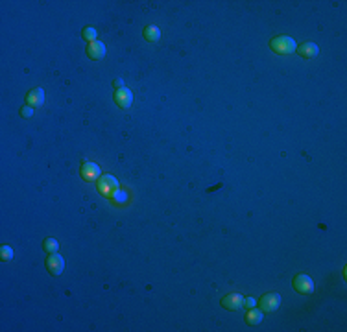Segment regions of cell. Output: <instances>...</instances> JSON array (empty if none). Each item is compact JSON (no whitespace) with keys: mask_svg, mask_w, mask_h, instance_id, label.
Returning a JSON list of instances; mask_svg holds the SVG:
<instances>
[{"mask_svg":"<svg viewBox=\"0 0 347 332\" xmlns=\"http://www.w3.org/2000/svg\"><path fill=\"white\" fill-rule=\"evenodd\" d=\"M270 48H272V52L275 54H281V55H288L292 52H296V41L292 39V37H286V35H279V37H273L272 41H270Z\"/></svg>","mask_w":347,"mask_h":332,"instance_id":"6da1fadb","label":"cell"},{"mask_svg":"<svg viewBox=\"0 0 347 332\" xmlns=\"http://www.w3.org/2000/svg\"><path fill=\"white\" fill-rule=\"evenodd\" d=\"M98 192L105 198H115V194L118 192V181L113 175H102L98 181Z\"/></svg>","mask_w":347,"mask_h":332,"instance_id":"7a4b0ae2","label":"cell"},{"mask_svg":"<svg viewBox=\"0 0 347 332\" xmlns=\"http://www.w3.org/2000/svg\"><path fill=\"white\" fill-rule=\"evenodd\" d=\"M292 284L294 288L303 295H309L314 292V281L310 279L309 275H305V273H301V275H296L294 277V281H292Z\"/></svg>","mask_w":347,"mask_h":332,"instance_id":"3957f363","label":"cell"},{"mask_svg":"<svg viewBox=\"0 0 347 332\" xmlns=\"http://www.w3.org/2000/svg\"><path fill=\"white\" fill-rule=\"evenodd\" d=\"M261 310L263 312H273V310H277L279 308V304H281V295L277 294V292H270V294H266L261 297Z\"/></svg>","mask_w":347,"mask_h":332,"instance_id":"277c9868","label":"cell"},{"mask_svg":"<svg viewBox=\"0 0 347 332\" xmlns=\"http://www.w3.org/2000/svg\"><path fill=\"white\" fill-rule=\"evenodd\" d=\"M225 310H240L244 306V297L238 292H231V294L224 295V299L220 301Z\"/></svg>","mask_w":347,"mask_h":332,"instance_id":"5b68a950","label":"cell"},{"mask_svg":"<svg viewBox=\"0 0 347 332\" xmlns=\"http://www.w3.org/2000/svg\"><path fill=\"white\" fill-rule=\"evenodd\" d=\"M47 269L50 275H61L63 273V269H65V260L61 255H57V253H52L50 257L47 258Z\"/></svg>","mask_w":347,"mask_h":332,"instance_id":"8992f818","label":"cell"},{"mask_svg":"<svg viewBox=\"0 0 347 332\" xmlns=\"http://www.w3.org/2000/svg\"><path fill=\"white\" fill-rule=\"evenodd\" d=\"M113 98H115V103L120 107V109H128V107H132V101H133V94L130 89H118V91H115L113 94Z\"/></svg>","mask_w":347,"mask_h":332,"instance_id":"52a82bcc","label":"cell"},{"mask_svg":"<svg viewBox=\"0 0 347 332\" xmlns=\"http://www.w3.org/2000/svg\"><path fill=\"white\" fill-rule=\"evenodd\" d=\"M80 174H82V177H83L85 181H96L98 177H102V175H100V166L94 165V163H83Z\"/></svg>","mask_w":347,"mask_h":332,"instance_id":"ba28073f","label":"cell"},{"mask_svg":"<svg viewBox=\"0 0 347 332\" xmlns=\"http://www.w3.org/2000/svg\"><path fill=\"white\" fill-rule=\"evenodd\" d=\"M87 55L93 59V61H100L105 57V45L102 41H93L91 45L87 46Z\"/></svg>","mask_w":347,"mask_h":332,"instance_id":"9c48e42d","label":"cell"},{"mask_svg":"<svg viewBox=\"0 0 347 332\" xmlns=\"http://www.w3.org/2000/svg\"><path fill=\"white\" fill-rule=\"evenodd\" d=\"M45 103V91L43 89H33L26 94V105L30 107H41Z\"/></svg>","mask_w":347,"mask_h":332,"instance_id":"30bf717a","label":"cell"},{"mask_svg":"<svg viewBox=\"0 0 347 332\" xmlns=\"http://www.w3.org/2000/svg\"><path fill=\"white\" fill-rule=\"evenodd\" d=\"M296 52L301 55V57H305V59H312V57H316L319 52V48L316 43H303L296 48Z\"/></svg>","mask_w":347,"mask_h":332,"instance_id":"8fae6325","label":"cell"},{"mask_svg":"<svg viewBox=\"0 0 347 332\" xmlns=\"http://www.w3.org/2000/svg\"><path fill=\"white\" fill-rule=\"evenodd\" d=\"M263 310H255V308H249L248 312H246L244 319L248 325H251V327H255V325H259V323L263 321Z\"/></svg>","mask_w":347,"mask_h":332,"instance_id":"7c38bea8","label":"cell"},{"mask_svg":"<svg viewBox=\"0 0 347 332\" xmlns=\"http://www.w3.org/2000/svg\"><path fill=\"white\" fill-rule=\"evenodd\" d=\"M142 33H144V39L150 43H157L161 39V30L157 26H146Z\"/></svg>","mask_w":347,"mask_h":332,"instance_id":"4fadbf2b","label":"cell"},{"mask_svg":"<svg viewBox=\"0 0 347 332\" xmlns=\"http://www.w3.org/2000/svg\"><path fill=\"white\" fill-rule=\"evenodd\" d=\"M43 249L47 251L48 255H52V253H57V249H59V244H57L56 238H47L45 240V244H43Z\"/></svg>","mask_w":347,"mask_h":332,"instance_id":"5bb4252c","label":"cell"},{"mask_svg":"<svg viewBox=\"0 0 347 332\" xmlns=\"http://www.w3.org/2000/svg\"><path fill=\"white\" fill-rule=\"evenodd\" d=\"M82 35H83V39L85 41H96V35H98V33H96V30H94V28H83V33H82Z\"/></svg>","mask_w":347,"mask_h":332,"instance_id":"9a60e30c","label":"cell"},{"mask_svg":"<svg viewBox=\"0 0 347 332\" xmlns=\"http://www.w3.org/2000/svg\"><path fill=\"white\" fill-rule=\"evenodd\" d=\"M0 258L2 260H11L13 258V249L8 248V246H2L0 248Z\"/></svg>","mask_w":347,"mask_h":332,"instance_id":"2e32d148","label":"cell"},{"mask_svg":"<svg viewBox=\"0 0 347 332\" xmlns=\"http://www.w3.org/2000/svg\"><path fill=\"white\" fill-rule=\"evenodd\" d=\"M33 115V107H30V105H24L22 109H20V116L22 118H30Z\"/></svg>","mask_w":347,"mask_h":332,"instance_id":"e0dca14e","label":"cell"},{"mask_svg":"<svg viewBox=\"0 0 347 332\" xmlns=\"http://www.w3.org/2000/svg\"><path fill=\"white\" fill-rule=\"evenodd\" d=\"M244 304L248 306V308H255V304H257V301H255L253 297H248V299H244Z\"/></svg>","mask_w":347,"mask_h":332,"instance_id":"ac0fdd59","label":"cell"},{"mask_svg":"<svg viewBox=\"0 0 347 332\" xmlns=\"http://www.w3.org/2000/svg\"><path fill=\"white\" fill-rule=\"evenodd\" d=\"M113 87H115L116 91H118V89H124V82L118 78V80H115V82H113Z\"/></svg>","mask_w":347,"mask_h":332,"instance_id":"d6986e66","label":"cell"},{"mask_svg":"<svg viewBox=\"0 0 347 332\" xmlns=\"http://www.w3.org/2000/svg\"><path fill=\"white\" fill-rule=\"evenodd\" d=\"M116 196H118V198H116L118 201H124V199H126V194L124 192H116Z\"/></svg>","mask_w":347,"mask_h":332,"instance_id":"ffe728a7","label":"cell"}]
</instances>
